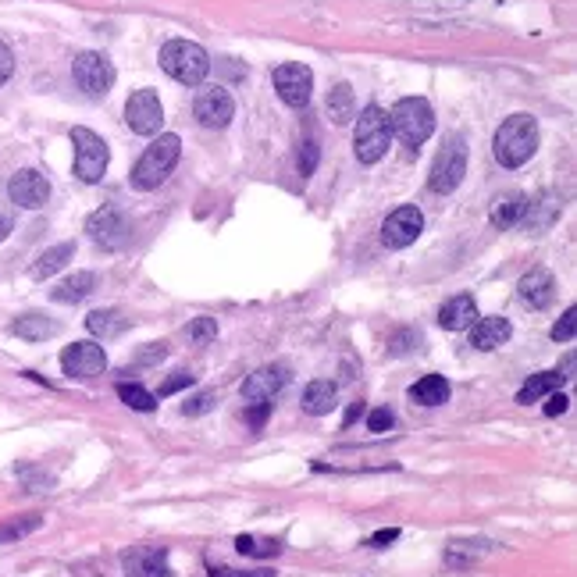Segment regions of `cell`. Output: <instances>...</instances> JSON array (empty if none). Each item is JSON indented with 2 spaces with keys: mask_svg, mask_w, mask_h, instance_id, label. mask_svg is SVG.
<instances>
[{
  "mask_svg": "<svg viewBox=\"0 0 577 577\" xmlns=\"http://www.w3.org/2000/svg\"><path fill=\"white\" fill-rule=\"evenodd\" d=\"M396 538H399L396 528H382L378 535H371V542H367V545H374V549H385V545H392Z\"/></svg>",
  "mask_w": 577,
  "mask_h": 577,
  "instance_id": "46",
  "label": "cell"
},
{
  "mask_svg": "<svg viewBox=\"0 0 577 577\" xmlns=\"http://www.w3.org/2000/svg\"><path fill=\"white\" fill-rule=\"evenodd\" d=\"M125 122L136 136H157L164 125V107L154 90H136L125 104Z\"/></svg>",
  "mask_w": 577,
  "mask_h": 577,
  "instance_id": "11",
  "label": "cell"
},
{
  "mask_svg": "<svg viewBox=\"0 0 577 577\" xmlns=\"http://www.w3.org/2000/svg\"><path fill=\"white\" fill-rule=\"evenodd\" d=\"M164 357H168V342H147V346H143V350L129 360L125 371H136V367H157Z\"/></svg>",
  "mask_w": 577,
  "mask_h": 577,
  "instance_id": "34",
  "label": "cell"
},
{
  "mask_svg": "<svg viewBox=\"0 0 577 577\" xmlns=\"http://www.w3.org/2000/svg\"><path fill=\"white\" fill-rule=\"evenodd\" d=\"M335 399H339V385L335 382H310L307 389H303V410H307L310 417H325L332 414Z\"/></svg>",
  "mask_w": 577,
  "mask_h": 577,
  "instance_id": "23",
  "label": "cell"
},
{
  "mask_svg": "<svg viewBox=\"0 0 577 577\" xmlns=\"http://www.w3.org/2000/svg\"><path fill=\"white\" fill-rule=\"evenodd\" d=\"M189 339H193V342L218 339V325H214V317H196L193 325H189Z\"/></svg>",
  "mask_w": 577,
  "mask_h": 577,
  "instance_id": "39",
  "label": "cell"
},
{
  "mask_svg": "<svg viewBox=\"0 0 577 577\" xmlns=\"http://www.w3.org/2000/svg\"><path fill=\"white\" fill-rule=\"evenodd\" d=\"M118 399H122L125 407L139 410V414H150V410L157 407L154 392H147L143 385H136V382H122V385H118Z\"/></svg>",
  "mask_w": 577,
  "mask_h": 577,
  "instance_id": "31",
  "label": "cell"
},
{
  "mask_svg": "<svg viewBox=\"0 0 577 577\" xmlns=\"http://www.w3.org/2000/svg\"><path fill=\"white\" fill-rule=\"evenodd\" d=\"M218 407V392H196L189 403H182V414L186 417H204Z\"/></svg>",
  "mask_w": 577,
  "mask_h": 577,
  "instance_id": "35",
  "label": "cell"
},
{
  "mask_svg": "<svg viewBox=\"0 0 577 577\" xmlns=\"http://www.w3.org/2000/svg\"><path fill=\"white\" fill-rule=\"evenodd\" d=\"M563 382V374L556 371H542V374H531L528 382L521 385V392H517V403H524V407H531V403H538L542 396H549V392H556Z\"/></svg>",
  "mask_w": 577,
  "mask_h": 577,
  "instance_id": "30",
  "label": "cell"
},
{
  "mask_svg": "<svg viewBox=\"0 0 577 577\" xmlns=\"http://www.w3.org/2000/svg\"><path fill=\"white\" fill-rule=\"evenodd\" d=\"M236 549H239L243 556L271 560V556L282 553V542H275V538H257V535H239V538H236Z\"/></svg>",
  "mask_w": 577,
  "mask_h": 577,
  "instance_id": "32",
  "label": "cell"
},
{
  "mask_svg": "<svg viewBox=\"0 0 577 577\" xmlns=\"http://www.w3.org/2000/svg\"><path fill=\"white\" fill-rule=\"evenodd\" d=\"M574 332H577V307H567V314L556 321L549 335H553V342H570L574 339Z\"/></svg>",
  "mask_w": 577,
  "mask_h": 577,
  "instance_id": "37",
  "label": "cell"
},
{
  "mask_svg": "<svg viewBox=\"0 0 577 577\" xmlns=\"http://www.w3.org/2000/svg\"><path fill=\"white\" fill-rule=\"evenodd\" d=\"M314 168H317V143H314V139H307L303 150H300V175H303V179H310Z\"/></svg>",
  "mask_w": 577,
  "mask_h": 577,
  "instance_id": "40",
  "label": "cell"
},
{
  "mask_svg": "<svg viewBox=\"0 0 577 577\" xmlns=\"http://www.w3.org/2000/svg\"><path fill=\"white\" fill-rule=\"evenodd\" d=\"M449 382L442 378V374H424L421 382L410 385V399H414L417 407H442V403H449Z\"/></svg>",
  "mask_w": 577,
  "mask_h": 577,
  "instance_id": "22",
  "label": "cell"
},
{
  "mask_svg": "<svg viewBox=\"0 0 577 577\" xmlns=\"http://www.w3.org/2000/svg\"><path fill=\"white\" fill-rule=\"evenodd\" d=\"M122 567L129 577H175L168 563V549H161V545H136V549L122 553Z\"/></svg>",
  "mask_w": 577,
  "mask_h": 577,
  "instance_id": "15",
  "label": "cell"
},
{
  "mask_svg": "<svg viewBox=\"0 0 577 577\" xmlns=\"http://www.w3.org/2000/svg\"><path fill=\"white\" fill-rule=\"evenodd\" d=\"M93 285H97V278H93L90 271H75V275H68L50 296H54L57 303H82L93 293Z\"/></svg>",
  "mask_w": 577,
  "mask_h": 577,
  "instance_id": "29",
  "label": "cell"
},
{
  "mask_svg": "<svg viewBox=\"0 0 577 577\" xmlns=\"http://www.w3.org/2000/svg\"><path fill=\"white\" fill-rule=\"evenodd\" d=\"M560 211H563L560 193H542L538 200H528V207H524L517 228H524L528 236H542V232L553 228V221L560 218Z\"/></svg>",
  "mask_w": 577,
  "mask_h": 577,
  "instance_id": "18",
  "label": "cell"
},
{
  "mask_svg": "<svg viewBox=\"0 0 577 577\" xmlns=\"http://www.w3.org/2000/svg\"><path fill=\"white\" fill-rule=\"evenodd\" d=\"M36 528H40V517H25V521L4 524V528H0V542H18V538H25Z\"/></svg>",
  "mask_w": 577,
  "mask_h": 577,
  "instance_id": "36",
  "label": "cell"
},
{
  "mask_svg": "<svg viewBox=\"0 0 577 577\" xmlns=\"http://www.w3.org/2000/svg\"><path fill=\"white\" fill-rule=\"evenodd\" d=\"M72 257H75V243H57V246H50L47 253H40V261L33 264V271H29V275H33L36 282H43V278L57 275V271L72 261Z\"/></svg>",
  "mask_w": 577,
  "mask_h": 577,
  "instance_id": "27",
  "label": "cell"
},
{
  "mask_svg": "<svg viewBox=\"0 0 577 577\" xmlns=\"http://www.w3.org/2000/svg\"><path fill=\"white\" fill-rule=\"evenodd\" d=\"M107 367V353L104 346H97V342H72L65 353H61V371L68 374V378H97V374H104Z\"/></svg>",
  "mask_w": 577,
  "mask_h": 577,
  "instance_id": "13",
  "label": "cell"
},
{
  "mask_svg": "<svg viewBox=\"0 0 577 577\" xmlns=\"http://www.w3.org/2000/svg\"><path fill=\"white\" fill-rule=\"evenodd\" d=\"M11 72H15V54L8 50V43L0 40V86L11 79Z\"/></svg>",
  "mask_w": 577,
  "mask_h": 577,
  "instance_id": "43",
  "label": "cell"
},
{
  "mask_svg": "<svg viewBox=\"0 0 577 577\" xmlns=\"http://www.w3.org/2000/svg\"><path fill=\"white\" fill-rule=\"evenodd\" d=\"M179 154H182V139L179 136L154 139V143L147 147V154L139 157L136 168H132V175H129L132 189H143V193L157 189L164 179H168L171 171H175V164H179Z\"/></svg>",
  "mask_w": 577,
  "mask_h": 577,
  "instance_id": "2",
  "label": "cell"
},
{
  "mask_svg": "<svg viewBox=\"0 0 577 577\" xmlns=\"http://www.w3.org/2000/svg\"><path fill=\"white\" fill-rule=\"evenodd\" d=\"M392 424H396V414H392L389 407H378L367 414V431H374V435H385Z\"/></svg>",
  "mask_w": 577,
  "mask_h": 577,
  "instance_id": "38",
  "label": "cell"
},
{
  "mask_svg": "<svg viewBox=\"0 0 577 577\" xmlns=\"http://www.w3.org/2000/svg\"><path fill=\"white\" fill-rule=\"evenodd\" d=\"M328 118L335 125H346L357 118V97H353V90L346 82H335L332 90H328Z\"/></svg>",
  "mask_w": 577,
  "mask_h": 577,
  "instance_id": "25",
  "label": "cell"
},
{
  "mask_svg": "<svg viewBox=\"0 0 577 577\" xmlns=\"http://www.w3.org/2000/svg\"><path fill=\"white\" fill-rule=\"evenodd\" d=\"M414 350H421V332H417V328H399V332L389 335L392 357H410Z\"/></svg>",
  "mask_w": 577,
  "mask_h": 577,
  "instance_id": "33",
  "label": "cell"
},
{
  "mask_svg": "<svg viewBox=\"0 0 577 577\" xmlns=\"http://www.w3.org/2000/svg\"><path fill=\"white\" fill-rule=\"evenodd\" d=\"M517 293H521V300L528 303V307L542 310L553 303L556 296V278L549 275L545 268H531L528 275L521 278V285H517Z\"/></svg>",
  "mask_w": 577,
  "mask_h": 577,
  "instance_id": "19",
  "label": "cell"
},
{
  "mask_svg": "<svg viewBox=\"0 0 577 577\" xmlns=\"http://www.w3.org/2000/svg\"><path fill=\"white\" fill-rule=\"evenodd\" d=\"M8 196L18 207H25V211H40V207H47V200H50V182L43 179L36 168H25V171H18V175H11Z\"/></svg>",
  "mask_w": 577,
  "mask_h": 577,
  "instance_id": "16",
  "label": "cell"
},
{
  "mask_svg": "<svg viewBox=\"0 0 577 577\" xmlns=\"http://www.w3.org/2000/svg\"><path fill=\"white\" fill-rule=\"evenodd\" d=\"M11 332H15L18 339H25V342H47V339H54V335L61 332V325L50 321L47 314H22L15 325H11Z\"/></svg>",
  "mask_w": 577,
  "mask_h": 577,
  "instance_id": "24",
  "label": "cell"
},
{
  "mask_svg": "<svg viewBox=\"0 0 577 577\" xmlns=\"http://www.w3.org/2000/svg\"><path fill=\"white\" fill-rule=\"evenodd\" d=\"M86 328H90L97 339H118V335L129 328V317H122V310H93L90 317H86Z\"/></svg>",
  "mask_w": 577,
  "mask_h": 577,
  "instance_id": "26",
  "label": "cell"
},
{
  "mask_svg": "<svg viewBox=\"0 0 577 577\" xmlns=\"http://www.w3.org/2000/svg\"><path fill=\"white\" fill-rule=\"evenodd\" d=\"M392 143V125L389 114L382 107H364L357 118V132H353V150H357L360 164H378L385 154H389Z\"/></svg>",
  "mask_w": 577,
  "mask_h": 577,
  "instance_id": "4",
  "label": "cell"
},
{
  "mask_svg": "<svg viewBox=\"0 0 577 577\" xmlns=\"http://www.w3.org/2000/svg\"><path fill=\"white\" fill-rule=\"evenodd\" d=\"M392 136H399L407 147H421L435 132V111L424 97H403L389 114Z\"/></svg>",
  "mask_w": 577,
  "mask_h": 577,
  "instance_id": "5",
  "label": "cell"
},
{
  "mask_svg": "<svg viewBox=\"0 0 577 577\" xmlns=\"http://www.w3.org/2000/svg\"><path fill=\"white\" fill-rule=\"evenodd\" d=\"M186 385H193V374H189V371H175V374H171V378H168V382H161L157 396H171V392L186 389Z\"/></svg>",
  "mask_w": 577,
  "mask_h": 577,
  "instance_id": "41",
  "label": "cell"
},
{
  "mask_svg": "<svg viewBox=\"0 0 577 577\" xmlns=\"http://www.w3.org/2000/svg\"><path fill=\"white\" fill-rule=\"evenodd\" d=\"M161 68L182 86H200L211 72V57L200 43L189 40H171L161 47Z\"/></svg>",
  "mask_w": 577,
  "mask_h": 577,
  "instance_id": "3",
  "label": "cell"
},
{
  "mask_svg": "<svg viewBox=\"0 0 577 577\" xmlns=\"http://www.w3.org/2000/svg\"><path fill=\"white\" fill-rule=\"evenodd\" d=\"M8 236H11V221L4 218V214H0V243H4Z\"/></svg>",
  "mask_w": 577,
  "mask_h": 577,
  "instance_id": "48",
  "label": "cell"
},
{
  "mask_svg": "<svg viewBox=\"0 0 577 577\" xmlns=\"http://www.w3.org/2000/svg\"><path fill=\"white\" fill-rule=\"evenodd\" d=\"M285 385H289V367L285 364L257 367V371L243 382V399L246 403H271Z\"/></svg>",
  "mask_w": 577,
  "mask_h": 577,
  "instance_id": "17",
  "label": "cell"
},
{
  "mask_svg": "<svg viewBox=\"0 0 577 577\" xmlns=\"http://www.w3.org/2000/svg\"><path fill=\"white\" fill-rule=\"evenodd\" d=\"M538 150V122L531 114H510L496 132L492 154L503 168H521L535 157Z\"/></svg>",
  "mask_w": 577,
  "mask_h": 577,
  "instance_id": "1",
  "label": "cell"
},
{
  "mask_svg": "<svg viewBox=\"0 0 577 577\" xmlns=\"http://www.w3.org/2000/svg\"><path fill=\"white\" fill-rule=\"evenodd\" d=\"M563 378H574V357L563 360Z\"/></svg>",
  "mask_w": 577,
  "mask_h": 577,
  "instance_id": "49",
  "label": "cell"
},
{
  "mask_svg": "<svg viewBox=\"0 0 577 577\" xmlns=\"http://www.w3.org/2000/svg\"><path fill=\"white\" fill-rule=\"evenodd\" d=\"M72 79L86 100H104L114 86V65L104 54H97V50H86V54L75 57Z\"/></svg>",
  "mask_w": 577,
  "mask_h": 577,
  "instance_id": "8",
  "label": "cell"
},
{
  "mask_svg": "<svg viewBox=\"0 0 577 577\" xmlns=\"http://www.w3.org/2000/svg\"><path fill=\"white\" fill-rule=\"evenodd\" d=\"M271 82H275L278 97L289 107H307L310 93H314V72L300 61H285L271 72Z\"/></svg>",
  "mask_w": 577,
  "mask_h": 577,
  "instance_id": "10",
  "label": "cell"
},
{
  "mask_svg": "<svg viewBox=\"0 0 577 577\" xmlns=\"http://www.w3.org/2000/svg\"><path fill=\"white\" fill-rule=\"evenodd\" d=\"M474 317H478V303H474V296H453V300L442 303L439 325L446 328V332H464V328L474 325Z\"/></svg>",
  "mask_w": 577,
  "mask_h": 577,
  "instance_id": "21",
  "label": "cell"
},
{
  "mask_svg": "<svg viewBox=\"0 0 577 577\" xmlns=\"http://www.w3.org/2000/svg\"><path fill=\"white\" fill-rule=\"evenodd\" d=\"M86 232H90V239L100 250H111V253L129 246L132 239L129 221H125V214L118 211V207H100V211H93L90 221H86Z\"/></svg>",
  "mask_w": 577,
  "mask_h": 577,
  "instance_id": "9",
  "label": "cell"
},
{
  "mask_svg": "<svg viewBox=\"0 0 577 577\" xmlns=\"http://www.w3.org/2000/svg\"><path fill=\"white\" fill-rule=\"evenodd\" d=\"M510 335H513V325L506 317H481V321L471 325V346L481 353L499 350L503 342H510Z\"/></svg>",
  "mask_w": 577,
  "mask_h": 577,
  "instance_id": "20",
  "label": "cell"
},
{
  "mask_svg": "<svg viewBox=\"0 0 577 577\" xmlns=\"http://www.w3.org/2000/svg\"><path fill=\"white\" fill-rule=\"evenodd\" d=\"M193 114L204 129H225L232 122V114H236V100H232V93L225 86H207V90L196 93Z\"/></svg>",
  "mask_w": 577,
  "mask_h": 577,
  "instance_id": "12",
  "label": "cell"
},
{
  "mask_svg": "<svg viewBox=\"0 0 577 577\" xmlns=\"http://www.w3.org/2000/svg\"><path fill=\"white\" fill-rule=\"evenodd\" d=\"M72 147H75V175L82 182H90V186L104 179L107 161H111V150H107L104 139L93 129H86V125H79V129H72Z\"/></svg>",
  "mask_w": 577,
  "mask_h": 577,
  "instance_id": "7",
  "label": "cell"
},
{
  "mask_svg": "<svg viewBox=\"0 0 577 577\" xmlns=\"http://www.w3.org/2000/svg\"><path fill=\"white\" fill-rule=\"evenodd\" d=\"M211 577H271V570H228V567H214Z\"/></svg>",
  "mask_w": 577,
  "mask_h": 577,
  "instance_id": "45",
  "label": "cell"
},
{
  "mask_svg": "<svg viewBox=\"0 0 577 577\" xmlns=\"http://www.w3.org/2000/svg\"><path fill=\"white\" fill-rule=\"evenodd\" d=\"M524 207H528V196L524 193H506L492 204V225L496 228H517Z\"/></svg>",
  "mask_w": 577,
  "mask_h": 577,
  "instance_id": "28",
  "label": "cell"
},
{
  "mask_svg": "<svg viewBox=\"0 0 577 577\" xmlns=\"http://www.w3.org/2000/svg\"><path fill=\"white\" fill-rule=\"evenodd\" d=\"M268 414H271V403H246V417H250V428L261 431L268 424Z\"/></svg>",
  "mask_w": 577,
  "mask_h": 577,
  "instance_id": "42",
  "label": "cell"
},
{
  "mask_svg": "<svg viewBox=\"0 0 577 577\" xmlns=\"http://www.w3.org/2000/svg\"><path fill=\"white\" fill-rule=\"evenodd\" d=\"M360 414H364V403H353V407H350V414H346V424H353Z\"/></svg>",
  "mask_w": 577,
  "mask_h": 577,
  "instance_id": "47",
  "label": "cell"
},
{
  "mask_svg": "<svg viewBox=\"0 0 577 577\" xmlns=\"http://www.w3.org/2000/svg\"><path fill=\"white\" fill-rule=\"evenodd\" d=\"M567 403H570V399L563 396V392H549V403H545V417L567 414Z\"/></svg>",
  "mask_w": 577,
  "mask_h": 577,
  "instance_id": "44",
  "label": "cell"
},
{
  "mask_svg": "<svg viewBox=\"0 0 577 577\" xmlns=\"http://www.w3.org/2000/svg\"><path fill=\"white\" fill-rule=\"evenodd\" d=\"M421 232H424V214L417 207H399L382 225V239L389 250H407L410 243H417Z\"/></svg>",
  "mask_w": 577,
  "mask_h": 577,
  "instance_id": "14",
  "label": "cell"
},
{
  "mask_svg": "<svg viewBox=\"0 0 577 577\" xmlns=\"http://www.w3.org/2000/svg\"><path fill=\"white\" fill-rule=\"evenodd\" d=\"M467 175V143L464 136H449L442 143V150L435 154V164H431V175H428V186L431 193H453Z\"/></svg>",
  "mask_w": 577,
  "mask_h": 577,
  "instance_id": "6",
  "label": "cell"
}]
</instances>
